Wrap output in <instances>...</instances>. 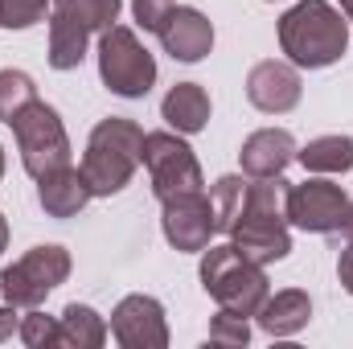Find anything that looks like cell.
I'll return each mask as SVG.
<instances>
[{
    "instance_id": "obj_5",
    "label": "cell",
    "mask_w": 353,
    "mask_h": 349,
    "mask_svg": "<svg viewBox=\"0 0 353 349\" xmlns=\"http://www.w3.org/2000/svg\"><path fill=\"white\" fill-rule=\"evenodd\" d=\"M123 0H54L50 17V66L74 70L87 58L90 33H103L115 25Z\"/></svg>"
},
{
    "instance_id": "obj_31",
    "label": "cell",
    "mask_w": 353,
    "mask_h": 349,
    "mask_svg": "<svg viewBox=\"0 0 353 349\" xmlns=\"http://www.w3.org/2000/svg\"><path fill=\"white\" fill-rule=\"evenodd\" d=\"M341 12H345V17L353 21V0H341Z\"/></svg>"
},
{
    "instance_id": "obj_24",
    "label": "cell",
    "mask_w": 353,
    "mask_h": 349,
    "mask_svg": "<svg viewBox=\"0 0 353 349\" xmlns=\"http://www.w3.org/2000/svg\"><path fill=\"white\" fill-rule=\"evenodd\" d=\"M21 341L29 349H50L58 346V321L54 317H46V312H29V317H21Z\"/></svg>"
},
{
    "instance_id": "obj_28",
    "label": "cell",
    "mask_w": 353,
    "mask_h": 349,
    "mask_svg": "<svg viewBox=\"0 0 353 349\" xmlns=\"http://www.w3.org/2000/svg\"><path fill=\"white\" fill-rule=\"evenodd\" d=\"M337 275H341V288L353 296V243L341 251V263H337Z\"/></svg>"
},
{
    "instance_id": "obj_25",
    "label": "cell",
    "mask_w": 353,
    "mask_h": 349,
    "mask_svg": "<svg viewBox=\"0 0 353 349\" xmlns=\"http://www.w3.org/2000/svg\"><path fill=\"white\" fill-rule=\"evenodd\" d=\"M46 17V0H0V25L4 29H29Z\"/></svg>"
},
{
    "instance_id": "obj_10",
    "label": "cell",
    "mask_w": 353,
    "mask_h": 349,
    "mask_svg": "<svg viewBox=\"0 0 353 349\" xmlns=\"http://www.w3.org/2000/svg\"><path fill=\"white\" fill-rule=\"evenodd\" d=\"M345 210H350V197L333 181H304V185L288 189V222L300 230L333 235V230H341Z\"/></svg>"
},
{
    "instance_id": "obj_23",
    "label": "cell",
    "mask_w": 353,
    "mask_h": 349,
    "mask_svg": "<svg viewBox=\"0 0 353 349\" xmlns=\"http://www.w3.org/2000/svg\"><path fill=\"white\" fill-rule=\"evenodd\" d=\"M210 341H214V346H247V341H251V325H247V317L222 308V312L210 321Z\"/></svg>"
},
{
    "instance_id": "obj_18",
    "label": "cell",
    "mask_w": 353,
    "mask_h": 349,
    "mask_svg": "<svg viewBox=\"0 0 353 349\" xmlns=\"http://www.w3.org/2000/svg\"><path fill=\"white\" fill-rule=\"evenodd\" d=\"M161 115L169 119V128H176L181 136H193L210 123V94L197 87V83H176L165 103H161Z\"/></svg>"
},
{
    "instance_id": "obj_21",
    "label": "cell",
    "mask_w": 353,
    "mask_h": 349,
    "mask_svg": "<svg viewBox=\"0 0 353 349\" xmlns=\"http://www.w3.org/2000/svg\"><path fill=\"white\" fill-rule=\"evenodd\" d=\"M247 177H222L218 185H214V218H218V230H230L234 226V218L243 214V206H247Z\"/></svg>"
},
{
    "instance_id": "obj_9",
    "label": "cell",
    "mask_w": 353,
    "mask_h": 349,
    "mask_svg": "<svg viewBox=\"0 0 353 349\" xmlns=\"http://www.w3.org/2000/svg\"><path fill=\"white\" fill-rule=\"evenodd\" d=\"M66 275H70V251L50 243V247H33L17 263H8L0 275V292L17 308H37L58 283H66Z\"/></svg>"
},
{
    "instance_id": "obj_20",
    "label": "cell",
    "mask_w": 353,
    "mask_h": 349,
    "mask_svg": "<svg viewBox=\"0 0 353 349\" xmlns=\"http://www.w3.org/2000/svg\"><path fill=\"white\" fill-rule=\"evenodd\" d=\"M300 165L308 173H350L353 169V140L350 136H316L304 148H296Z\"/></svg>"
},
{
    "instance_id": "obj_6",
    "label": "cell",
    "mask_w": 353,
    "mask_h": 349,
    "mask_svg": "<svg viewBox=\"0 0 353 349\" xmlns=\"http://www.w3.org/2000/svg\"><path fill=\"white\" fill-rule=\"evenodd\" d=\"M99 79L119 99H144L157 83V58L128 25H111L99 33Z\"/></svg>"
},
{
    "instance_id": "obj_8",
    "label": "cell",
    "mask_w": 353,
    "mask_h": 349,
    "mask_svg": "<svg viewBox=\"0 0 353 349\" xmlns=\"http://www.w3.org/2000/svg\"><path fill=\"white\" fill-rule=\"evenodd\" d=\"M140 165L148 169L152 193L161 201H173V197H185V193H201V185H205L193 148L173 132H148L144 148H140Z\"/></svg>"
},
{
    "instance_id": "obj_17",
    "label": "cell",
    "mask_w": 353,
    "mask_h": 349,
    "mask_svg": "<svg viewBox=\"0 0 353 349\" xmlns=\"http://www.w3.org/2000/svg\"><path fill=\"white\" fill-rule=\"evenodd\" d=\"M308 317H312L308 292L288 288V292H275V296L263 300V308H259V329L271 333V337H292V333H300V329L308 325Z\"/></svg>"
},
{
    "instance_id": "obj_19",
    "label": "cell",
    "mask_w": 353,
    "mask_h": 349,
    "mask_svg": "<svg viewBox=\"0 0 353 349\" xmlns=\"http://www.w3.org/2000/svg\"><path fill=\"white\" fill-rule=\"evenodd\" d=\"M107 341V325L103 317L87 308V304H66L62 317H58V346L70 349H99Z\"/></svg>"
},
{
    "instance_id": "obj_13",
    "label": "cell",
    "mask_w": 353,
    "mask_h": 349,
    "mask_svg": "<svg viewBox=\"0 0 353 349\" xmlns=\"http://www.w3.org/2000/svg\"><path fill=\"white\" fill-rule=\"evenodd\" d=\"M157 37L165 46V54H173L176 62H201L214 50V25L197 8H169Z\"/></svg>"
},
{
    "instance_id": "obj_26",
    "label": "cell",
    "mask_w": 353,
    "mask_h": 349,
    "mask_svg": "<svg viewBox=\"0 0 353 349\" xmlns=\"http://www.w3.org/2000/svg\"><path fill=\"white\" fill-rule=\"evenodd\" d=\"M132 8H136V21L144 25V29H161V21H165V12L173 8V0H132Z\"/></svg>"
},
{
    "instance_id": "obj_22",
    "label": "cell",
    "mask_w": 353,
    "mask_h": 349,
    "mask_svg": "<svg viewBox=\"0 0 353 349\" xmlns=\"http://www.w3.org/2000/svg\"><path fill=\"white\" fill-rule=\"evenodd\" d=\"M33 99H37V87L25 70H0V123H12V115Z\"/></svg>"
},
{
    "instance_id": "obj_1",
    "label": "cell",
    "mask_w": 353,
    "mask_h": 349,
    "mask_svg": "<svg viewBox=\"0 0 353 349\" xmlns=\"http://www.w3.org/2000/svg\"><path fill=\"white\" fill-rule=\"evenodd\" d=\"M288 181L279 177H251L247 185V206L243 214L234 218V226L226 230L230 235V247L243 255V259L259 263H279L292 251V235H288Z\"/></svg>"
},
{
    "instance_id": "obj_14",
    "label": "cell",
    "mask_w": 353,
    "mask_h": 349,
    "mask_svg": "<svg viewBox=\"0 0 353 349\" xmlns=\"http://www.w3.org/2000/svg\"><path fill=\"white\" fill-rule=\"evenodd\" d=\"M247 99L267 111V115H283L300 103V74L288 66V62H259L251 74H247Z\"/></svg>"
},
{
    "instance_id": "obj_4",
    "label": "cell",
    "mask_w": 353,
    "mask_h": 349,
    "mask_svg": "<svg viewBox=\"0 0 353 349\" xmlns=\"http://www.w3.org/2000/svg\"><path fill=\"white\" fill-rule=\"evenodd\" d=\"M201 288L230 312L239 317H259L267 300V275L259 263L243 259L230 243L226 247H210L201 255Z\"/></svg>"
},
{
    "instance_id": "obj_12",
    "label": "cell",
    "mask_w": 353,
    "mask_h": 349,
    "mask_svg": "<svg viewBox=\"0 0 353 349\" xmlns=\"http://www.w3.org/2000/svg\"><path fill=\"white\" fill-rule=\"evenodd\" d=\"M165 239L173 243L176 251H205L214 230H218V218H214V201L205 193H185L165 201Z\"/></svg>"
},
{
    "instance_id": "obj_16",
    "label": "cell",
    "mask_w": 353,
    "mask_h": 349,
    "mask_svg": "<svg viewBox=\"0 0 353 349\" xmlns=\"http://www.w3.org/2000/svg\"><path fill=\"white\" fill-rule=\"evenodd\" d=\"M90 197H94V193H90L83 169L62 165V169H54V173L37 177V201H41V210H46L50 218H74Z\"/></svg>"
},
{
    "instance_id": "obj_30",
    "label": "cell",
    "mask_w": 353,
    "mask_h": 349,
    "mask_svg": "<svg viewBox=\"0 0 353 349\" xmlns=\"http://www.w3.org/2000/svg\"><path fill=\"white\" fill-rule=\"evenodd\" d=\"M8 247V222H4V214H0V251Z\"/></svg>"
},
{
    "instance_id": "obj_29",
    "label": "cell",
    "mask_w": 353,
    "mask_h": 349,
    "mask_svg": "<svg viewBox=\"0 0 353 349\" xmlns=\"http://www.w3.org/2000/svg\"><path fill=\"white\" fill-rule=\"evenodd\" d=\"M341 230H345V239L353 243V206L345 210V222H341Z\"/></svg>"
},
{
    "instance_id": "obj_3",
    "label": "cell",
    "mask_w": 353,
    "mask_h": 349,
    "mask_svg": "<svg viewBox=\"0 0 353 349\" xmlns=\"http://www.w3.org/2000/svg\"><path fill=\"white\" fill-rule=\"evenodd\" d=\"M140 148H144V128L136 119L111 115V119L94 123L87 140V157H83V177H87L90 193L94 197L119 193L140 169Z\"/></svg>"
},
{
    "instance_id": "obj_27",
    "label": "cell",
    "mask_w": 353,
    "mask_h": 349,
    "mask_svg": "<svg viewBox=\"0 0 353 349\" xmlns=\"http://www.w3.org/2000/svg\"><path fill=\"white\" fill-rule=\"evenodd\" d=\"M21 329V317H17V304H8V308H0V341H8L12 333Z\"/></svg>"
},
{
    "instance_id": "obj_15",
    "label": "cell",
    "mask_w": 353,
    "mask_h": 349,
    "mask_svg": "<svg viewBox=\"0 0 353 349\" xmlns=\"http://www.w3.org/2000/svg\"><path fill=\"white\" fill-rule=\"evenodd\" d=\"M239 161H243V173L247 177H279L296 161V140L283 128H263V132L243 140Z\"/></svg>"
},
{
    "instance_id": "obj_2",
    "label": "cell",
    "mask_w": 353,
    "mask_h": 349,
    "mask_svg": "<svg viewBox=\"0 0 353 349\" xmlns=\"http://www.w3.org/2000/svg\"><path fill=\"white\" fill-rule=\"evenodd\" d=\"M279 50L304 70H325L350 50V21L329 0H300L279 17Z\"/></svg>"
},
{
    "instance_id": "obj_11",
    "label": "cell",
    "mask_w": 353,
    "mask_h": 349,
    "mask_svg": "<svg viewBox=\"0 0 353 349\" xmlns=\"http://www.w3.org/2000/svg\"><path fill=\"white\" fill-rule=\"evenodd\" d=\"M111 337L123 349H165L169 346V325H165L161 300L123 296L111 312Z\"/></svg>"
},
{
    "instance_id": "obj_32",
    "label": "cell",
    "mask_w": 353,
    "mask_h": 349,
    "mask_svg": "<svg viewBox=\"0 0 353 349\" xmlns=\"http://www.w3.org/2000/svg\"><path fill=\"white\" fill-rule=\"evenodd\" d=\"M0 177H4V148H0Z\"/></svg>"
},
{
    "instance_id": "obj_7",
    "label": "cell",
    "mask_w": 353,
    "mask_h": 349,
    "mask_svg": "<svg viewBox=\"0 0 353 349\" xmlns=\"http://www.w3.org/2000/svg\"><path fill=\"white\" fill-rule=\"evenodd\" d=\"M12 136H17V148H21V165L29 177H46L62 165H70V140H66V128L58 119V111L41 99H33L29 107H21L12 115Z\"/></svg>"
}]
</instances>
